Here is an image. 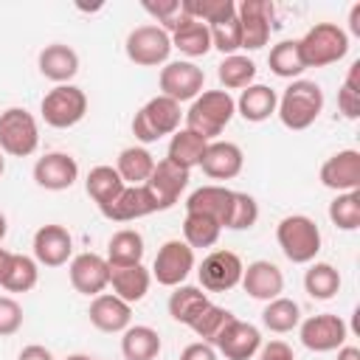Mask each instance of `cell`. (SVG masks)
I'll return each instance as SVG.
<instances>
[{
  "label": "cell",
  "instance_id": "cell-1",
  "mask_svg": "<svg viewBox=\"0 0 360 360\" xmlns=\"http://www.w3.org/2000/svg\"><path fill=\"white\" fill-rule=\"evenodd\" d=\"M233 112H236V104H233L231 93H225V90H202L191 101V107L183 112V118H186V129L197 132L200 138H205L211 143L231 124Z\"/></svg>",
  "mask_w": 360,
  "mask_h": 360
},
{
  "label": "cell",
  "instance_id": "cell-2",
  "mask_svg": "<svg viewBox=\"0 0 360 360\" xmlns=\"http://www.w3.org/2000/svg\"><path fill=\"white\" fill-rule=\"evenodd\" d=\"M323 110V90L318 82L309 79H295L290 82V87L278 96V118L287 129H307L318 121Z\"/></svg>",
  "mask_w": 360,
  "mask_h": 360
},
{
  "label": "cell",
  "instance_id": "cell-3",
  "mask_svg": "<svg viewBox=\"0 0 360 360\" xmlns=\"http://www.w3.org/2000/svg\"><path fill=\"white\" fill-rule=\"evenodd\" d=\"M276 239L281 253L292 262V264H309L315 262V256L321 253V228L315 225L312 217L307 214H290L278 222L276 228Z\"/></svg>",
  "mask_w": 360,
  "mask_h": 360
},
{
  "label": "cell",
  "instance_id": "cell-4",
  "mask_svg": "<svg viewBox=\"0 0 360 360\" xmlns=\"http://www.w3.org/2000/svg\"><path fill=\"white\" fill-rule=\"evenodd\" d=\"M298 48L304 68H326L349 53V34L338 22H315L298 39Z\"/></svg>",
  "mask_w": 360,
  "mask_h": 360
},
{
  "label": "cell",
  "instance_id": "cell-5",
  "mask_svg": "<svg viewBox=\"0 0 360 360\" xmlns=\"http://www.w3.org/2000/svg\"><path fill=\"white\" fill-rule=\"evenodd\" d=\"M180 118H183V110L174 98H166V96H155L149 98L132 118V135L141 141V143H152L163 135H174L180 129Z\"/></svg>",
  "mask_w": 360,
  "mask_h": 360
},
{
  "label": "cell",
  "instance_id": "cell-6",
  "mask_svg": "<svg viewBox=\"0 0 360 360\" xmlns=\"http://www.w3.org/2000/svg\"><path fill=\"white\" fill-rule=\"evenodd\" d=\"M39 146L37 118L25 107H8L0 112V152L11 158H28Z\"/></svg>",
  "mask_w": 360,
  "mask_h": 360
},
{
  "label": "cell",
  "instance_id": "cell-7",
  "mask_svg": "<svg viewBox=\"0 0 360 360\" xmlns=\"http://www.w3.org/2000/svg\"><path fill=\"white\" fill-rule=\"evenodd\" d=\"M39 112H42V118H45L48 127H53V129H70V127H76L84 118V112H87V96L76 84H56L53 90L45 93V98L39 104Z\"/></svg>",
  "mask_w": 360,
  "mask_h": 360
},
{
  "label": "cell",
  "instance_id": "cell-8",
  "mask_svg": "<svg viewBox=\"0 0 360 360\" xmlns=\"http://www.w3.org/2000/svg\"><path fill=\"white\" fill-rule=\"evenodd\" d=\"M127 56L141 68H158L169 62L172 37L160 25H138L127 34Z\"/></svg>",
  "mask_w": 360,
  "mask_h": 360
},
{
  "label": "cell",
  "instance_id": "cell-9",
  "mask_svg": "<svg viewBox=\"0 0 360 360\" xmlns=\"http://www.w3.org/2000/svg\"><path fill=\"white\" fill-rule=\"evenodd\" d=\"M160 96L180 101H194L202 87H205V73L200 65H194L191 59H177V62H166L160 68Z\"/></svg>",
  "mask_w": 360,
  "mask_h": 360
},
{
  "label": "cell",
  "instance_id": "cell-10",
  "mask_svg": "<svg viewBox=\"0 0 360 360\" xmlns=\"http://www.w3.org/2000/svg\"><path fill=\"white\" fill-rule=\"evenodd\" d=\"M298 335H301V343L309 349V352H335L346 343L349 338V326L340 315L335 312H321V315H312L307 321L298 323Z\"/></svg>",
  "mask_w": 360,
  "mask_h": 360
},
{
  "label": "cell",
  "instance_id": "cell-11",
  "mask_svg": "<svg viewBox=\"0 0 360 360\" xmlns=\"http://www.w3.org/2000/svg\"><path fill=\"white\" fill-rule=\"evenodd\" d=\"M191 270H194V250L183 239H169L160 245L155 264H152V276L158 278V284L180 287Z\"/></svg>",
  "mask_w": 360,
  "mask_h": 360
},
{
  "label": "cell",
  "instance_id": "cell-12",
  "mask_svg": "<svg viewBox=\"0 0 360 360\" xmlns=\"http://www.w3.org/2000/svg\"><path fill=\"white\" fill-rule=\"evenodd\" d=\"M242 270H245V264H242V259L233 250H211L202 259L197 276H200L202 290H208V292H228V290H233L242 281Z\"/></svg>",
  "mask_w": 360,
  "mask_h": 360
},
{
  "label": "cell",
  "instance_id": "cell-13",
  "mask_svg": "<svg viewBox=\"0 0 360 360\" xmlns=\"http://www.w3.org/2000/svg\"><path fill=\"white\" fill-rule=\"evenodd\" d=\"M236 20L242 28V48L259 51L267 45L273 31V3L270 0H242L236 6Z\"/></svg>",
  "mask_w": 360,
  "mask_h": 360
},
{
  "label": "cell",
  "instance_id": "cell-14",
  "mask_svg": "<svg viewBox=\"0 0 360 360\" xmlns=\"http://www.w3.org/2000/svg\"><path fill=\"white\" fill-rule=\"evenodd\" d=\"M143 186L149 188L158 211H169L180 200V194L186 191V186H188V169L172 163L169 158L155 160V169H152V174H149V180Z\"/></svg>",
  "mask_w": 360,
  "mask_h": 360
},
{
  "label": "cell",
  "instance_id": "cell-15",
  "mask_svg": "<svg viewBox=\"0 0 360 360\" xmlns=\"http://www.w3.org/2000/svg\"><path fill=\"white\" fill-rule=\"evenodd\" d=\"M214 349L219 354H225V360H250L259 349H262V332L248 323V321H239L236 315L225 323V329L217 335L214 340Z\"/></svg>",
  "mask_w": 360,
  "mask_h": 360
},
{
  "label": "cell",
  "instance_id": "cell-16",
  "mask_svg": "<svg viewBox=\"0 0 360 360\" xmlns=\"http://www.w3.org/2000/svg\"><path fill=\"white\" fill-rule=\"evenodd\" d=\"M68 273H70L73 290L82 292V295L96 298V295H101L110 287V264L98 253H79V256H73Z\"/></svg>",
  "mask_w": 360,
  "mask_h": 360
},
{
  "label": "cell",
  "instance_id": "cell-17",
  "mask_svg": "<svg viewBox=\"0 0 360 360\" xmlns=\"http://www.w3.org/2000/svg\"><path fill=\"white\" fill-rule=\"evenodd\" d=\"M79 180V163L68 152H48L34 163V183L45 191H65Z\"/></svg>",
  "mask_w": 360,
  "mask_h": 360
},
{
  "label": "cell",
  "instance_id": "cell-18",
  "mask_svg": "<svg viewBox=\"0 0 360 360\" xmlns=\"http://www.w3.org/2000/svg\"><path fill=\"white\" fill-rule=\"evenodd\" d=\"M34 262L45 264V267H62L68 264V259L73 256V236L65 225H42L34 233Z\"/></svg>",
  "mask_w": 360,
  "mask_h": 360
},
{
  "label": "cell",
  "instance_id": "cell-19",
  "mask_svg": "<svg viewBox=\"0 0 360 360\" xmlns=\"http://www.w3.org/2000/svg\"><path fill=\"white\" fill-rule=\"evenodd\" d=\"M321 183L338 194L343 191H360V152L357 149H340L321 166Z\"/></svg>",
  "mask_w": 360,
  "mask_h": 360
},
{
  "label": "cell",
  "instance_id": "cell-20",
  "mask_svg": "<svg viewBox=\"0 0 360 360\" xmlns=\"http://www.w3.org/2000/svg\"><path fill=\"white\" fill-rule=\"evenodd\" d=\"M245 292L256 301H273L284 292V273L278 270V264L267 262V259H256L242 270V281Z\"/></svg>",
  "mask_w": 360,
  "mask_h": 360
},
{
  "label": "cell",
  "instance_id": "cell-21",
  "mask_svg": "<svg viewBox=\"0 0 360 360\" xmlns=\"http://www.w3.org/2000/svg\"><path fill=\"white\" fill-rule=\"evenodd\" d=\"M87 315H90V323H93L98 332L115 335V332H124V329L132 323V304L121 301V298L112 295V292H101V295H96V298L90 301Z\"/></svg>",
  "mask_w": 360,
  "mask_h": 360
},
{
  "label": "cell",
  "instance_id": "cell-22",
  "mask_svg": "<svg viewBox=\"0 0 360 360\" xmlns=\"http://www.w3.org/2000/svg\"><path fill=\"white\" fill-rule=\"evenodd\" d=\"M242 166H245V155L231 141H211L205 146L202 160H200V169L211 180H231V177H236L242 172Z\"/></svg>",
  "mask_w": 360,
  "mask_h": 360
},
{
  "label": "cell",
  "instance_id": "cell-23",
  "mask_svg": "<svg viewBox=\"0 0 360 360\" xmlns=\"http://www.w3.org/2000/svg\"><path fill=\"white\" fill-rule=\"evenodd\" d=\"M231 202H233L231 188H225V186H200L188 194L186 214H202V217L219 222V228H225L228 214H231Z\"/></svg>",
  "mask_w": 360,
  "mask_h": 360
},
{
  "label": "cell",
  "instance_id": "cell-24",
  "mask_svg": "<svg viewBox=\"0 0 360 360\" xmlns=\"http://www.w3.org/2000/svg\"><path fill=\"white\" fill-rule=\"evenodd\" d=\"M155 211H158V205H155V200H152L146 186H124V191L101 214L107 219H112V222H132V219L149 217Z\"/></svg>",
  "mask_w": 360,
  "mask_h": 360
},
{
  "label": "cell",
  "instance_id": "cell-25",
  "mask_svg": "<svg viewBox=\"0 0 360 360\" xmlns=\"http://www.w3.org/2000/svg\"><path fill=\"white\" fill-rule=\"evenodd\" d=\"M37 65H39V73L48 82L70 84V79L79 73V53L65 42H51L39 51Z\"/></svg>",
  "mask_w": 360,
  "mask_h": 360
},
{
  "label": "cell",
  "instance_id": "cell-26",
  "mask_svg": "<svg viewBox=\"0 0 360 360\" xmlns=\"http://www.w3.org/2000/svg\"><path fill=\"white\" fill-rule=\"evenodd\" d=\"M169 37H172V48H177L180 53H186L191 59L205 56L211 51V31H208V25L200 22V20H194V17H188V14H183L174 22V28H172Z\"/></svg>",
  "mask_w": 360,
  "mask_h": 360
},
{
  "label": "cell",
  "instance_id": "cell-27",
  "mask_svg": "<svg viewBox=\"0 0 360 360\" xmlns=\"http://www.w3.org/2000/svg\"><path fill=\"white\" fill-rule=\"evenodd\" d=\"M152 284V273L143 264H129V267H110V287L112 295H118L127 304H138Z\"/></svg>",
  "mask_w": 360,
  "mask_h": 360
},
{
  "label": "cell",
  "instance_id": "cell-28",
  "mask_svg": "<svg viewBox=\"0 0 360 360\" xmlns=\"http://www.w3.org/2000/svg\"><path fill=\"white\" fill-rule=\"evenodd\" d=\"M233 104H236V112H239L245 121L262 124V121H267V118L276 112L278 96H276V90L267 87V84H250V87H245V90L239 93V98H236Z\"/></svg>",
  "mask_w": 360,
  "mask_h": 360
},
{
  "label": "cell",
  "instance_id": "cell-29",
  "mask_svg": "<svg viewBox=\"0 0 360 360\" xmlns=\"http://www.w3.org/2000/svg\"><path fill=\"white\" fill-rule=\"evenodd\" d=\"M121 354L124 360H155L160 354V335L146 323H129L121 332Z\"/></svg>",
  "mask_w": 360,
  "mask_h": 360
},
{
  "label": "cell",
  "instance_id": "cell-30",
  "mask_svg": "<svg viewBox=\"0 0 360 360\" xmlns=\"http://www.w3.org/2000/svg\"><path fill=\"white\" fill-rule=\"evenodd\" d=\"M107 264L110 267H129L141 264L143 259V236L135 228H121L107 242Z\"/></svg>",
  "mask_w": 360,
  "mask_h": 360
},
{
  "label": "cell",
  "instance_id": "cell-31",
  "mask_svg": "<svg viewBox=\"0 0 360 360\" xmlns=\"http://www.w3.org/2000/svg\"><path fill=\"white\" fill-rule=\"evenodd\" d=\"M124 186L127 183L121 180V174L115 172V166H96V169H90V174L84 180V191L98 205V211H104L124 191Z\"/></svg>",
  "mask_w": 360,
  "mask_h": 360
},
{
  "label": "cell",
  "instance_id": "cell-32",
  "mask_svg": "<svg viewBox=\"0 0 360 360\" xmlns=\"http://www.w3.org/2000/svg\"><path fill=\"white\" fill-rule=\"evenodd\" d=\"M155 169V158L146 146H127L121 149L118 155V163H115V172L121 174V180L127 186H143L149 180Z\"/></svg>",
  "mask_w": 360,
  "mask_h": 360
},
{
  "label": "cell",
  "instance_id": "cell-33",
  "mask_svg": "<svg viewBox=\"0 0 360 360\" xmlns=\"http://www.w3.org/2000/svg\"><path fill=\"white\" fill-rule=\"evenodd\" d=\"M205 146H208V141L205 138H200L197 132H191V129H177L174 135H172V141H169V152H166V158L172 160V163H177V166H183V169H194V166H200V160H202V155H205Z\"/></svg>",
  "mask_w": 360,
  "mask_h": 360
},
{
  "label": "cell",
  "instance_id": "cell-34",
  "mask_svg": "<svg viewBox=\"0 0 360 360\" xmlns=\"http://www.w3.org/2000/svg\"><path fill=\"white\" fill-rule=\"evenodd\" d=\"M208 295L202 292V287H194V284H180L174 287V292L169 295V315L177 321V323H191L205 307H208Z\"/></svg>",
  "mask_w": 360,
  "mask_h": 360
},
{
  "label": "cell",
  "instance_id": "cell-35",
  "mask_svg": "<svg viewBox=\"0 0 360 360\" xmlns=\"http://www.w3.org/2000/svg\"><path fill=\"white\" fill-rule=\"evenodd\" d=\"M304 290L315 301H329L340 292V273L329 262H309V270L304 273Z\"/></svg>",
  "mask_w": 360,
  "mask_h": 360
},
{
  "label": "cell",
  "instance_id": "cell-36",
  "mask_svg": "<svg viewBox=\"0 0 360 360\" xmlns=\"http://www.w3.org/2000/svg\"><path fill=\"white\" fill-rule=\"evenodd\" d=\"M262 323L270 332H276V335H287V332L298 329V323H301V307L292 298L278 295V298L267 301V307L262 309Z\"/></svg>",
  "mask_w": 360,
  "mask_h": 360
},
{
  "label": "cell",
  "instance_id": "cell-37",
  "mask_svg": "<svg viewBox=\"0 0 360 360\" xmlns=\"http://www.w3.org/2000/svg\"><path fill=\"white\" fill-rule=\"evenodd\" d=\"M267 65L270 70L278 76V79H298L307 68H304V59H301V48H298V39H281L270 48V56H267Z\"/></svg>",
  "mask_w": 360,
  "mask_h": 360
},
{
  "label": "cell",
  "instance_id": "cell-38",
  "mask_svg": "<svg viewBox=\"0 0 360 360\" xmlns=\"http://www.w3.org/2000/svg\"><path fill=\"white\" fill-rule=\"evenodd\" d=\"M217 76H219V84L228 90H245L253 84L256 79V62L242 56V53H233V56H225L217 68Z\"/></svg>",
  "mask_w": 360,
  "mask_h": 360
},
{
  "label": "cell",
  "instance_id": "cell-39",
  "mask_svg": "<svg viewBox=\"0 0 360 360\" xmlns=\"http://www.w3.org/2000/svg\"><path fill=\"white\" fill-rule=\"evenodd\" d=\"M37 278H39V270H37V262L31 256H22V253H11V262H8V270L0 281L3 290L8 292H28L37 287Z\"/></svg>",
  "mask_w": 360,
  "mask_h": 360
},
{
  "label": "cell",
  "instance_id": "cell-40",
  "mask_svg": "<svg viewBox=\"0 0 360 360\" xmlns=\"http://www.w3.org/2000/svg\"><path fill=\"white\" fill-rule=\"evenodd\" d=\"M180 3H183V14L205 22V25H217V22L236 17L233 0H180Z\"/></svg>",
  "mask_w": 360,
  "mask_h": 360
},
{
  "label": "cell",
  "instance_id": "cell-41",
  "mask_svg": "<svg viewBox=\"0 0 360 360\" xmlns=\"http://www.w3.org/2000/svg\"><path fill=\"white\" fill-rule=\"evenodd\" d=\"M219 233H222L219 222H214V219H208L202 214H186V219H183V242L191 250L194 248H211V245H217Z\"/></svg>",
  "mask_w": 360,
  "mask_h": 360
},
{
  "label": "cell",
  "instance_id": "cell-42",
  "mask_svg": "<svg viewBox=\"0 0 360 360\" xmlns=\"http://www.w3.org/2000/svg\"><path fill=\"white\" fill-rule=\"evenodd\" d=\"M329 219L340 231L360 228V191H343L329 202Z\"/></svg>",
  "mask_w": 360,
  "mask_h": 360
},
{
  "label": "cell",
  "instance_id": "cell-43",
  "mask_svg": "<svg viewBox=\"0 0 360 360\" xmlns=\"http://www.w3.org/2000/svg\"><path fill=\"white\" fill-rule=\"evenodd\" d=\"M233 318V312H228L225 307H217V304H208L191 323H188V329L202 340V343H211L214 346V340H217V335L225 329V323Z\"/></svg>",
  "mask_w": 360,
  "mask_h": 360
},
{
  "label": "cell",
  "instance_id": "cell-44",
  "mask_svg": "<svg viewBox=\"0 0 360 360\" xmlns=\"http://www.w3.org/2000/svg\"><path fill=\"white\" fill-rule=\"evenodd\" d=\"M357 79H360V59H354L349 65V73H346V79L338 90V110L349 121L360 118V82Z\"/></svg>",
  "mask_w": 360,
  "mask_h": 360
},
{
  "label": "cell",
  "instance_id": "cell-45",
  "mask_svg": "<svg viewBox=\"0 0 360 360\" xmlns=\"http://www.w3.org/2000/svg\"><path fill=\"white\" fill-rule=\"evenodd\" d=\"M256 219H259V202L245 191H233V202H231V214H228L225 228L228 231H248L256 225Z\"/></svg>",
  "mask_w": 360,
  "mask_h": 360
},
{
  "label": "cell",
  "instance_id": "cell-46",
  "mask_svg": "<svg viewBox=\"0 0 360 360\" xmlns=\"http://www.w3.org/2000/svg\"><path fill=\"white\" fill-rule=\"evenodd\" d=\"M208 31H211V48H217L219 53L233 56L242 48V28H239L236 17H231L225 22H217V25H208Z\"/></svg>",
  "mask_w": 360,
  "mask_h": 360
},
{
  "label": "cell",
  "instance_id": "cell-47",
  "mask_svg": "<svg viewBox=\"0 0 360 360\" xmlns=\"http://www.w3.org/2000/svg\"><path fill=\"white\" fill-rule=\"evenodd\" d=\"M143 11H149L158 22H160V28L166 31V34H172V28H174V22L183 17V6H180V0H163V3H143Z\"/></svg>",
  "mask_w": 360,
  "mask_h": 360
},
{
  "label": "cell",
  "instance_id": "cell-48",
  "mask_svg": "<svg viewBox=\"0 0 360 360\" xmlns=\"http://www.w3.org/2000/svg\"><path fill=\"white\" fill-rule=\"evenodd\" d=\"M22 326V307L11 295H0V338L20 332Z\"/></svg>",
  "mask_w": 360,
  "mask_h": 360
},
{
  "label": "cell",
  "instance_id": "cell-49",
  "mask_svg": "<svg viewBox=\"0 0 360 360\" xmlns=\"http://www.w3.org/2000/svg\"><path fill=\"white\" fill-rule=\"evenodd\" d=\"M259 360H295V354L284 340H270L259 349Z\"/></svg>",
  "mask_w": 360,
  "mask_h": 360
},
{
  "label": "cell",
  "instance_id": "cell-50",
  "mask_svg": "<svg viewBox=\"0 0 360 360\" xmlns=\"http://www.w3.org/2000/svg\"><path fill=\"white\" fill-rule=\"evenodd\" d=\"M180 360H217V349L211 343H188L183 352H180Z\"/></svg>",
  "mask_w": 360,
  "mask_h": 360
},
{
  "label": "cell",
  "instance_id": "cell-51",
  "mask_svg": "<svg viewBox=\"0 0 360 360\" xmlns=\"http://www.w3.org/2000/svg\"><path fill=\"white\" fill-rule=\"evenodd\" d=\"M17 360H53V354H51V349L39 346V343H31L17 354Z\"/></svg>",
  "mask_w": 360,
  "mask_h": 360
},
{
  "label": "cell",
  "instance_id": "cell-52",
  "mask_svg": "<svg viewBox=\"0 0 360 360\" xmlns=\"http://www.w3.org/2000/svg\"><path fill=\"white\" fill-rule=\"evenodd\" d=\"M349 31L354 37H360V3H354L352 11H349Z\"/></svg>",
  "mask_w": 360,
  "mask_h": 360
},
{
  "label": "cell",
  "instance_id": "cell-53",
  "mask_svg": "<svg viewBox=\"0 0 360 360\" xmlns=\"http://www.w3.org/2000/svg\"><path fill=\"white\" fill-rule=\"evenodd\" d=\"M338 360H360V349L357 346H340L338 349Z\"/></svg>",
  "mask_w": 360,
  "mask_h": 360
},
{
  "label": "cell",
  "instance_id": "cell-54",
  "mask_svg": "<svg viewBox=\"0 0 360 360\" xmlns=\"http://www.w3.org/2000/svg\"><path fill=\"white\" fill-rule=\"evenodd\" d=\"M8 262H11V250L0 248V281H3V276H6V270H8Z\"/></svg>",
  "mask_w": 360,
  "mask_h": 360
},
{
  "label": "cell",
  "instance_id": "cell-55",
  "mask_svg": "<svg viewBox=\"0 0 360 360\" xmlns=\"http://www.w3.org/2000/svg\"><path fill=\"white\" fill-rule=\"evenodd\" d=\"M6 233H8V219H6V214L0 211V242L6 239Z\"/></svg>",
  "mask_w": 360,
  "mask_h": 360
},
{
  "label": "cell",
  "instance_id": "cell-56",
  "mask_svg": "<svg viewBox=\"0 0 360 360\" xmlns=\"http://www.w3.org/2000/svg\"><path fill=\"white\" fill-rule=\"evenodd\" d=\"M65 360H93V357L90 354H68Z\"/></svg>",
  "mask_w": 360,
  "mask_h": 360
},
{
  "label": "cell",
  "instance_id": "cell-57",
  "mask_svg": "<svg viewBox=\"0 0 360 360\" xmlns=\"http://www.w3.org/2000/svg\"><path fill=\"white\" fill-rule=\"evenodd\" d=\"M3 172H6V158H3V152H0V177H3Z\"/></svg>",
  "mask_w": 360,
  "mask_h": 360
}]
</instances>
